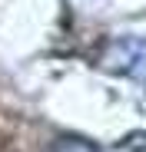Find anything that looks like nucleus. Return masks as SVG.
Instances as JSON below:
<instances>
[{"label":"nucleus","instance_id":"f257e3e1","mask_svg":"<svg viewBox=\"0 0 146 152\" xmlns=\"http://www.w3.org/2000/svg\"><path fill=\"white\" fill-rule=\"evenodd\" d=\"M103 66L113 73H126L136 76V80H146V40L126 37L110 43V50L103 53Z\"/></svg>","mask_w":146,"mask_h":152},{"label":"nucleus","instance_id":"f03ea898","mask_svg":"<svg viewBox=\"0 0 146 152\" xmlns=\"http://www.w3.org/2000/svg\"><path fill=\"white\" fill-rule=\"evenodd\" d=\"M50 152H100L90 139H80V136H63V139H57L53 142V149Z\"/></svg>","mask_w":146,"mask_h":152},{"label":"nucleus","instance_id":"7ed1b4c3","mask_svg":"<svg viewBox=\"0 0 146 152\" xmlns=\"http://www.w3.org/2000/svg\"><path fill=\"white\" fill-rule=\"evenodd\" d=\"M119 149H126V152H146V129L143 132H130L123 142H119Z\"/></svg>","mask_w":146,"mask_h":152}]
</instances>
